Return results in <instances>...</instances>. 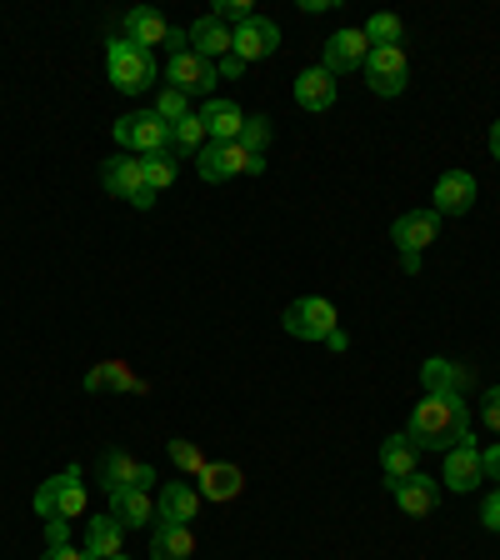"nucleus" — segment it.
Segmentation results:
<instances>
[{"label": "nucleus", "instance_id": "16", "mask_svg": "<svg viewBox=\"0 0 500 560\" xmlns=\"http://www.w3.org/2000/svg\"><path fill=\"white\" fill-rule=\"evenodd\" d=\"M196 480H200V501H210V505H221V501H235L245 490V470L241 466H231V460H216V466H200L196 470Z\"/></svg>", "mask_w": 500, "mask_h": 560}, {"label": "nucleus", "instance_id": "27", "mask_svg": "<svg viewBox=\"0 0 500 560\" xmlns=\"http://www.w3.org/2000/svg\"><path fill=\"white\" fill-rule=\"evenodd\" d=\"M420 385L426 390H445V396H461L470 385V371L461 361H445V355H431V361L420 365Z\"/></svg>", "mask_w": 500, "mask_h": 560}, {"label": "nucleus", "instance_id": "3", "mask_svg": "<svg viewBox=\"0 0 500 560\" xmlns=\"http://www.w3.org/2000/svg\"><path fill=\"white\" fill-rule=\"evenodd\" d=\"M105 75H111V85H116V91L140 95V91H151V85H155L161 66H155L151 50L130 46V40H111V46H105Z\"/></svg>", "mask_w": 500, "mask_h": 560}, {"label": "nucleus", "instance_id": "42", "mask_svg": "<svg viewBox=\"0 0 500 560\" xmlns=\"http://www.w3.org/2000/svg\"><path fill=\"white\" fill-rule=\"evenodd\" d=\"M490 155H496V161H500V120H496V126H490Z\"/></svg>", "mask_w": 500, "mask_h": 560}, {"label": "nucleus", "instance_id": "41", "mask_svg": "<svg viewBox=\"0 0 500 560\" xmlns=\"http://www.w3.org/2000/svg\"><path fill=\"white\" fill-rule=\"evenodd\" d=\"M40 560H91L85 550H75V546H56V550H46Z\"/></svg>", "mask_w": 500, "mask_h": 560}, {"label": "nucleus", "instance_id": "36", "mask_svg": "<svg viewBox=\"0 0 500 560\" xmlns=\"http://www.w3.org/2000/svg\"><path fill=\"white\" fill-rule=\"evenodd\" d=\"M480 425L490 435H500V385H490L486 396H480Z\"/></svg>", "mask_w": 500, "mask_h": 560}, {"label": "nucleus", "instance_id": "18", "mask_svg": "<svg viewBox=\"0 0 500 560\" xmlns=\"http://www.w3.org/2000/svg\"><path fill=\"white\" fill-rule=\"evenodd\" d=\"M295 105L311 110V116H326L330 105H336V75L326 66H311L295 75Z\"/></svg>", "mask_w": 500, "mask_h": 560}, {"label": "nucleus", "instance_id": "1", "mask_svg": "<svg viewBox=\"0 0 500 560\" xmlns=\"http://www.w3.org/2000/svg\"><path fill=\"white\" fill-rule=\"evenodd\" d=\"M410 445L416 451H451L461 435H470V410L461 396H445V390H426L410 410V425H406Z\"/></svg>", "mask_w": 500, "mask_h": 560}, {"label": "nucleus", "instance_id": "19", "mask_svg": "<svg viewBox=\"0 0 500 560\" xmlns=\"http://www.w3.org/2000/svg\"><path fill=\"white\" fill-rule=\"evenodd\" d=\"M200 511V490L186 486V480H165L161 495H155V521H171V525H190Z\"/></svg>", "mask_w": 500, "mask_h": 560}, {"label": "nucleus", "instance_id": "30", "mask_svg": "<svg viewBox=\"0 0 500 560\" xmlns=\"http://www.w3.org/2000/svg\"><path fill=\"white\" fill-rule=\"evenodd\" d=\"M361 31H365V40H371V46H400V40H406V21H400V15H391V11L371 15Z\"/></svg>", "mask_w": 500, "mask_h": 560}, {"label": "nucleus", "instance_id": "39", "mask_svg": "<svg viewBox=\"0 0 500 560\" xmlns=\"http://www.w3.org/2000/svg\"><path fill=\"white\" fill-rule=\"evenodd\" d=\"M480 470H486V480H496V486H500V441L480 451Z\"/></svg>", "mask_w": 500, "mask_h": 560}, {"label": "nucleus", "instance_id": "14", "mask_svg": "<svg viewBox=\"0 0 500 560\" xmlns=\"http://www.w3.org/2000/svg\"><path fill=\"white\" fill-rule=\"evenodd\" d=\"M435 235H441V215H435V210H406V215L391 225V241H396L400 256H420Z\"/></svg>", "mask_w": 500, "mask_h": 560}, {"label": "nucleus", "instance_id": "11", "mask_svg": "<svg viewBox=\"0 0 500 560\" xmlns=\"http://www.w3.org/2000/svg\"><path fill=\"white\" fill-rule=\"evenodd\" d=\"M101 490L105 495H116V490H151L155 486V466L136 460L130 451H105L101 455Z\"/></svg>", "mask_w": 500, "mask_h": 560}, {"label": "nucleus", "instance_id": "8", "mask_svg": "<svg viewBox=\"0 0 500 560\" xmlns=\"http://www.w3.org/2000/svg\"><path fill=\"white\" fill-rule=\"evenodd\" d=\"M361 75H365V85H371L375 95H400V91H406V81H410L406 46H371Z\"/></svg>", "mask_w": 500, "mask_h": 560}, {"label": "nucleus", "instance_id": "38", "mask_svg": "<svg viewBox=\"0 0 500 560\" xmlns=\"http://www.w3.org/2000/svg\"><path fill=\"white\" fill-rule=\"evenodd\" d=\"M70 546V521H46V550Z\"/></svg>", "mask_w": 500, "mask_h": 560}, {"label": "nucleus", "instance_id": "15", "mask_svg": "<svg viewBox=\"0 0 500 560\" xmlns=\"http://www.w3.org/2000/svg\"><path fill=\"white\" fill-rule=\"evenodd\" d=\"M476 196H480V186H476V175L470 171H445L441 180H435V215H466L470 206H476Z\"/></svg>", "mask_w": 500, "mask_h": 560}, {"label": "nucleus", "instance_id": "17", "mask_svg": "<svg viewBox=\"0 0 500 560\" xmlns=\"http://www.w3.org/2000/svg\"><path fill=\"white\" fill-rule=\"evenodd\" d=\"M365 56H371V40H365V31H336L326 40V60L321 66L330 70V75H350V70H361Z\"/></svg>", "mask_w": 500, "mask_h": 560}, {"label": "nucleus", "instance_id": "29", "mask_svg": "<svg viewBox=\"0 0 500 560\" xmlns=\"http://www.w3.org/2000/svg\"><path fill=\"white\" fill-rule=\"evenodd\" d=\"M206 126H200V116L190 110L186 120H175L171 126V155H200V145H206Z\"/></svg>", "mask_w": 500, "mask_h": 560}, {"label": "nucleus", "instance_id": "28", "mask_svg": "<svg viewBox=\"0 0 500 560\" xmlns=\"http://www.w3.org/2000/svg\"><path fill=\"white\" fill-rule=\"evenodd\" d=\"M111 515H116L126 530H136V525H151L155 521L151 490H116V495H111Z\"/></svg>", "mask_w": 500, "mask_h": 560}, {"label": "nucleus", "instance_id": "21", "mask_svg": "<svg viewBox=\"0 0 500 560\" xmlns=\"http://www.w3.org/2000/svg\"><path fill=\"white\" fill-rule=\"evenodd\" d=\"M120 546H126V525H120L111 511H105V515H91V521H85V540H81V550H85L91 560L120 556Z\"/></svg>", "mask_w": 500, "mask_h": 560}, {"label": "nucleus", "instance_id": "31", "mask_svg": "<svg viewBox=\"0 0 500 560\" xmlns=\"http://www.w3.org/2000/svg\"><path fill=\"white\" fill-rule=\"evenodd\" d=\"M146 186H151L155 196L175 186V155H171V151H155V155H146Z\"/></svg>", "mask_w": 500, "mask_h": 560}, {"label": "nucleus", "instance_id": "2", "mask_svg": "<svg viewBox=\"0 0 500 560\" xmlns=\"http://www.w3.org/2000/svg\"><path fill=\"white\" fill-rule=\"evenodd\" d=\"M35 515L40 521H81L85 515V470L70 460L60 476L40 480V490H35Z\"/></svg>", "mask_w": 500, "mask_h": 560}, {"label": "nucleus", "instance_id": "35", "mask_svg": "<svg viewBox=\"0 0 500 560\" xmlns=\"http://www.w3.org/2000/svg\"><path fill=\"white\" fill-rule=\"evenodd\" d=\"M171 466L186 470V476H196V470L206 466V455H200L196 441H171Z\"/></svg>", "mask_w": 500, "mask_h": 560}, {"label": "nucleus", "instance_id": "23", "mask_svg": "<svg viewBox=\"0 0 500 560\" xmlns=\"http://www.w3.org/2000/svg\"><path fill=\"white\" fill-rule=\"evenodd\" d=\"M231 25H221L216 15H200L196 25L186 31V46L196 50V56H206V60H225L231 56Z\"/></svg>", "mask_w": 500, "mask_h": 560}, {"label": "nucleus", "instance_id": "13", "mask_svg": "<svg viewBox=\"0 0 500 560\" xmlns=\"http://www.w3.org/2000/svg\"><path fill=\"white\" fill-rule=\"evenodd\" d=\"M445 486L451 490H461V495H466V490H476L480 480H486V470H480V445H476V435H461V441L451 445V451H445Z\"/></svg>", "mask_w": 500, "mask_h": 560}, {"label": "nucleus", "instance_id": "25", "mask_svg": "<svg viewBox=\"0 0 500 560\" xmlns=\"http://www.w3.org/2000/svg\"><path fill=\"white\" fill-rule=\"evenodd\" d=\"M85 390H116V396H140L146 381L130 371L126 361H101L91 375H85Z\"/></svg>", "mask_w": 500, "mask_h": 560}, {"label": "nucleus", "instance_id": "33", "mask_svg": "<svg viewBox=\"0 0 500 560\" xmlns=\"http://www.w3.org/2000/svg\"><path fill=\"white\" fill-rule=\"evenodd\" d=\"M241 145H245L251 155H266V145H270V120H266V116H245Z\"/></svg>", "mask_w": 500, "mask_h": 560}, {"label": "nucleus", "instance_id": "32", "mask_svg": "<svg viewBox=\"0 0 500 560\" xmlns=\"http://www.w3.org/2000/svg\"><path fill=\"white\" fill-rule=\"evenodd\" d=\"M210 15H216L221 25H231V31H241L245 21H256L251 0H216V5H210Z\"/></svg>", "mask_w": 500, "mask_h": 560}, {"label": "nucleus", "instance_id": "22", "mask_svg": "<svg viewBox=\"0 0 500 560\" xmlns=\"http://www.w3.org/2000/svg\"><path fill=\"white\" fill-rule=\"evenodd\" d=\"M200 126H206L210 140H221V145H231V140H241L245 130V110L235 101H206V110H196Z\"/></svg>", "mask_w": 500, "mask_h": 560}, {"label": "nucleus", "instance_id": "5", "mask_svg": "<svg viewBox=\"0 0 500 560\" xmlns=\"http://www.w3.org/2000/svg\"><path fill=\"white\" fill-rule=\"evenodd\" d=\"M116 140L126 145V155H155L171 151V120H161L155 110H130V116L116 120Z\"/></svg>", "mask_w": 500, "mask_h": 560}, {"label": "nucleus", "instance_id": "24", "mask_svg": "<svg viewBox=\"0 0 500 560\" xmlns=\"http://www.w3.org/2000/svg\"><path fill=\"white\" fill-rule=\"evenodd\" d=\"M381 470H385V486H396V480H406V476H416V470H420V451L410 445L406 431L385 435V445H381Z\"/></svg>", "mask_w": 500, "mask_h": 560}, {"label": "nucleus", "instance_id": "12", "mask_svg": "<svg viewBox=\"0 0 500 560\" xmlns=\"http://www.w3.org/2000/svg\"><path fill=\"white\" fill-rule=\"evenodd\" d=\"M280 50V25L266 21V15H256V21H245L241 31L231 35V56L245 60V66H256V60L276 56Z\"/></svg>", "mask_w": 500, "mask_h": 560}, {"label": "nucleus", "instance_id": "37", "mask_svg": "<svg viewBox=\"0 0 500 560\" xmlns=\"http://www.w3.org/2000/svg\"><path fill=\"white\" fill-rule=\"evenodd\" d=\"M480 525H486V530H500V486L490 490V501L480 505Z\"/></svg>", "mask_w": 500, "mask_h": 560}, {"label": "nucleus", "instance_id": "40", "mask_svg": "<svg viewBox=\"0 0 500 560\" xmlns=\"http://www.w3.org/2000/svg\"><path fill=\"white\" fill-rule=\"evenodd\" d=\"M216 70H221V81H241L251 66H245V60H235V56H225V60H216Z\"/></svg>", "mask_w": 500, "mask_h": 560}, {"label": "nucleus", "instance_id": "9", "mask_svg": "<svg viewBox=\"0 0 500 560\" xmlns=\"http://www.w3.org/2000/svg\"><path fill=\"white\" fill-rule=\"evenodd\" d=\"M165 81H171V91L181 95H210V85L221 81V70H216V60L196 56V50H171V60H165Z\"/></svg>", "mask_w": 500, "mask_h": 560}, {"label": "nucleus", "instance_id": "4", "mask_svg": "<svg viewBox=\"0 0 500 560\" xmlns=\"http://www.w3.org/2000/svg\"><path fill=\"white\" fill-rule=\"evenodd\" d=\"M266 171V155H251L241 140L221 145V140H206L196 155V175L210 180V186H221V180H235V175H260Z\"/></svg>", "mask_w": 500, "mask_h": 560}, {"label": "nucleus", "instance_id": "34", "mask_svg": "<svg viewBox=\"0 0 500 560\" xmlns=\"http://www.w3.org/2000/svg\"><path fill=\"white\" fill-rule=\"evenodd\" d=\"M155 116L171 120V126H175V120H186L190 116V95H181V91H171V85H165L161 101H155Z\"/></svg>", "mask_w": 500, "mask_h": 560}, {"label": "nucleus", "instance_id": "20", "mask_svg": "<svg viewBox=\"0 0 500 560\" xmlns=\"http://www.w3.org/2000/svg\"><path fill=\"white\" fill-rule=\"evenodd\" d=\"M391 495H396V505L406 515H431L435 505H441V480H431V476H406V480H396L391 486Z\"/></svg>", "mask_w": 500, "mask_h": 560}, {"label": "nucleus", "instance_id": "10", "mask_svg": "<svg viewBox=\"0 0 500 560\" xmlns=\"http://www.w3.org/2000/svg\"><path fill=\"white\" fill-rule=\"evenodd\" d=\"M126 40L140 50H155V46L186 50V31H175L161 11H151V5H136V11L126 15Z\"/></svg>", "mask_w": 500, "mask_h": 560}, {"label": "nucleus", "instance_id": "6", "mask_svg": "<svg viewBox=\"0 0 500 560\" xmlns=\"http://www.w3.org/2000/svg\"><path fill=\"white\" fill-rule=\"evenodd\" d=\"M280 326L291 330L295 340H330L336 336V305L326 295H301V301L286 305Z\"/></svg>", "mask_w": 500, "mask_h": 560}, {"label": "nucleus", "instance_id": "7", "mask_svg": "<svg viewBox=\"0 0 500 560\" xmlns=\"http://www.w3.org/2000/svg\"><path fill=\"white\" fill-rule=\"evenodd\" d=\"M101 186L111 190V196L130 200L136 210H151L155 206V190L146 186V161H136V155H116V161H105Z\"/></svg>", "mask_w": 500, "mask_h": 560}, {"label": "nucleus", "instance_id": "26", "mask_svg": "<svg viewBox=\"0 0 500 560\" xmlns=\"http://www.w3.org/2000/svg\"><path fill=\"white\" fill-rule=\"evenodd\" d=\"M190 556H196V536H190V525L161 521L151 530V560H190Z\"/></svg>", "mask_w": 500, "mask_h": 560}, {"label": "nucleus", "instance_id": "43", "mask_svg": "<svg viewBox=\"0 0 500 560\" xmlns=\"http://www.w3.org/2000/svg\"><path fill=\"white\" fill-rule=\"evenodd\" d=\"M105 560H130V556H126V550H120V556H105Z\"/></svg>", "mask_w": 500, "mask_h": 560}]
</instances>
